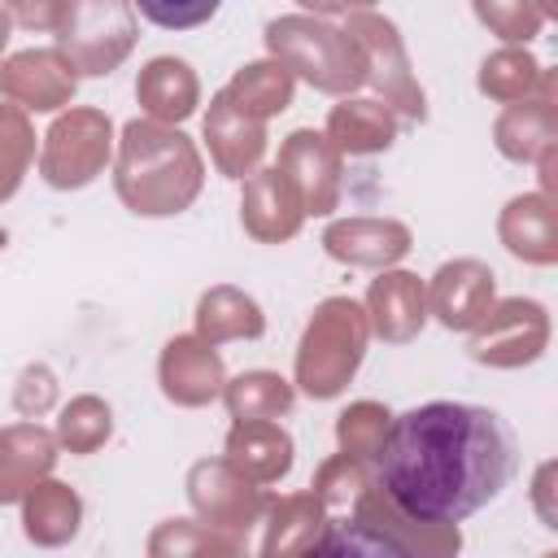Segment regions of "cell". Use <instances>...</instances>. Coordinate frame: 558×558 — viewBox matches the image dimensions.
<instances>
[{
	"instance_id": "cell-1",
	"label": "cell",
	"mask_w": 558,
	"mask_h": 558,
	"mask_svg": "<svg viewBox=\"0 0 558 558\" xmlns=\"http://www.w3.org/2000/svg\"><path fill=\"white\" fill-rule=\"evenodd\" d=\"M519 471L510 423L471 401H423L397 414L371 462L384 497L414 523H462Z\"/></svg>"
},
{
	"instance_id": "cell-2",
	"label": "cell",
	"mask_w": 558,
	"mask_h": 558,
	"mask_svg": "<svg viewBox=\"0 0 558 558\" xmlns=\"http://www.w3.org/2000/svg\"><path fill=\"white\" fill-rule=\"evenodd\" d=\"M140 9V17H148L153 26L161 31H192V26H205L222 0H131Z\"/></svg>"
}]
</instances>
